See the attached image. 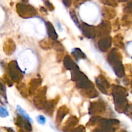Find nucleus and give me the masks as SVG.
<instances>
[{
  "instance_id": "1",
  "label": "nucleus",
  "mask_w": 132,
  "mask_h": 132,
  "mask_svg": "<svg viewBox=\"0 0 132 132\" xmlns=\"http://www.w3.org/2000/svg\"><path fill=\"white\" fill-rule=\"evenodd\" d=\"M17 109H18V112H19V113H20V114L21 115V116H23V117H24V118L27 119L28 120V121H29L30 122H32V119H31L30 117H29V116H28V115L27 114V113H26V112H24V111L22 109V108H21V107L19 106H17Z\"/></svg>"
},
{
  "instance_id": "3",
  "label": "nucleus",
  "mask_w": 132,
  "mask_h": 132,
  "mask_svg": "<svg viewBox=\"0 0 132 132\" xmlns=\"http://www.w3.org/2000/svg\"><path fill=\"white\" fill-rule=\"evenodd\" d=\"M37 120L39 123L41 124V125H45V122H46V119L43 116H39L37 117Z\"/></svg>"
},
{
  "instance_id": "2",
  "label": "nucleus",
  "mask_w": 132,
  "mask_h": 132,
  "mask_svg": "<svg viewBox=\"0 0 132 132\" xmlns=\"http://www.w3.org/2000/svg\"><path fill=\"white\" fill-rule=\"evenodd\" d=\"M7 116H9V113H8V111L6 110V108L0 106V117H6Z\"/></svg>"
}]
</instances>
